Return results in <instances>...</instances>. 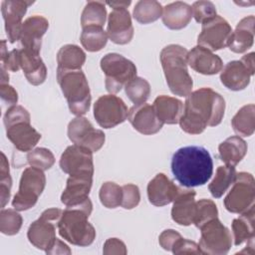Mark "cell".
<instances>
[{
	"mask_svg": "<svg viewBox=\"0 0 255 255\" xmlns=\"http://www.w3.org/2000/svg\"><path fill=\"white\" fill-rule=\"evenodd\" d=\"M225 112V100L210 88L191 92L185 100L179 119L181 129L189 134H199L207 127L218 126Z\"/></svg>",
	"mask_w": 255,
	"mask_h": 255,
	"instance_id": "1",
	"label": "cell"
},
{
	"mask_svg": "<svg viewBox=\"0 0 255 255\" xmlns=\"http://www.w3.org/2000/svg\"><path fill=\"white\" fill-rule=\"evenodd\" d=\"M172 174L184 187L204 185L212 176L213 160L209 151L199 145L178 148L171 157Z\"/></svg>",
	"mask_w": 255,
	"mask_h": 255,
	"instance_id": "2",
	"label": "cell"
},
{
	"mask_svg": "<svg viewBox=\"0 0 255 255\" xmlns=\"http://www.w3.org/2000/svg\"><path fill=\"white\" fill-rule=\"evenodd\" d=\"M93 210V203L87 198L80 204L67 206L58 222V231L62 238L73 245L86 247L96 238V230L88 221Z\"/></svg>",
	"mask_w": 255,
	"mask_h": 255,
	"instance_id": "3",
	"label": "cell"
},
{
	"mask_svg": "<svg viewBox=\"0 0 255 255\" xmlns=\"http://www.w3.org/2000/svg\"><path fill=\"white\" fill-rule=\"evenodd\" d=\"M187 53L184 47L170 44L165 46L159 55L167 86L173 95L179 97H187L193 87L187 70Z\"/></svg>",
	"mask_w": 255,
	"mask_h": 255,
	"instance_id": "4",
	"label": "cell"
},
{
	"mask_svg": "<svg viewBox=\"0 0 255 255\" xmlns=\"http://www.w3.org/2000/svg\"><path fill=\"white\" fill-rule=\"evenodd\" d=\"M57 81L68 102L70 112L76 117L88 113L92 96L86 75L80 70L57 68Z\"/></svg>",
	"mask_w": 255,
	"mask_h": 255,
	"instance_id": "5",
	"label": "cell"
},
{
	"mask_svg": "<svg viewBox=\"0 0 255 255\" xmlns=\"http://www.w3.org/2000/svg\"><path fill=\"white\" fill-rule=\"evenodd\" d=\"M101 69L105 74V86L110 94L119 93L134 77L135 65L123 55L109 53L101 59Z\"/></svg>",
	"mask_w": 255,
	"mask_h": 255,
	"instance_id": "6",
	"label": "cell"
},
{
	"mask_svg": "<svg viewBox=\"0 0 255 255\" xmlns=\"http://www.w3.org/2000/svg\"><path fill=\"white\" fill-rule=\"evenodd\" d=\"M46 185L44 171L36 167H27L21 174L19 189L13 197L12 206L17 211L32 208L38 201Z\"/></svg>",
	"mask_w": 255,
	"mask_h": 255,
	"instance_id": "7",
	"label": "cell"
},
{
	"mask_svg": "<svg viewBox=\"0 0 255 255\" xmlns=\"http://www.w3.org/2000/svg\"><path fill=\"white\" fill-rule=\"evenodd\" d=\"M226 210L242 214L255 207V181L249 172L237 173L230 190L223 200Z\"/></svg>",
	"mask_w": 255,
	"mask_h": 255,
	"instance_id": "8",
	"label": "cell"
},
{
	"mask_svg": "<svg viewBox=\"0 0 255 255\" xmlns=\"http://www.w3.org/2000/svg\"><path fill=\"white\" fill-rule=\"evenodd\" d=\"M60 208H49L42 212L40 217L31 223L27 231L29 242L36 248L47 251L56 240V227L62 216Z\"/></svg>",
	"mask_w": 255,
	"mask_h": 255,
	"instance_id": "9",
	"label": "cell"
},
{
	"mask_svg": "<svg viewBox=\"0 0 255 255\" xmlns=\"http://www.w3.org/2000/svg\"><path fill=\"white\" fill-rule=\"evenodd\" d=\"M199 229L201 235L198 245L202 254L225 255L228 253L232 246V236L218 217L208 221Z\"/></svg>",
	"mask_w": 255,
	"mask_h": 255,
	"instance_id": "10",
	"label": "cell"
},
{
	"mask_svg": "<svg viewBox=\"0 0 255 255\" xmlns=\"http://www.w3.org/2000/svg\"><path fill=\"white\" fill-rule=\"evenodd\" d=\"M128 115L125 102L113 94L101 96L94 104L95 120L104 128H112L124 123Z\"/></svg>",
	"mask_w": 255,
	"mask_h": 255,
	"instance_id": "11",
	"label": "cell"
},
{
	"mask_svg": "<svg viewBox=\"0 0 255 255\" xmlns=\"http://www.w3.org/2000/svg\"><path fill=\"white\" fill-rule=\"evenodd\" d=\"M68 137L77 145L97 152L105 143L106 135L103 130L93 127L85 117H76L68 125Z\"/></svg>",
	"mask_w": 255,
	"mask_h": 255,
	"instance_id": "12",
	"label": "cell"
},
{
	"mask_svg": "<svg viewBox=\"0 0 255 255\" xmlns=\"http://www.w3.org/2000/svg\"><path fill=\"white\" fill-rule=\"evenodd\" d=\"M231 33L230 24L223 17L216 15L202 24L201 32L197 37V45L211 52L223 49L227 46Z\"/></svg>",
	"mask_w": 255,
	"mask_h": 255,
	"instance_id": "13",
	"label": "cell"
},
{
	"mask_svg": "<svg viewBox=\"0 0 255 255\" xmlns=\"http://www.w3.org/2000/svg\"><path fill=\"white\" fill-rule=\"evenodd\" d=\"M60 167L69 175L93 176V152L77 144L70 145L64 150L60 157Z\"/></svg>",
	"mask_w": 255,
	"mask_h": 255,
	"instance_id": "14",
	"label": "cell"
},
{
	"mask_svg": "<svg viewBox=\"0 0 255 255\" xmlns=\"http://www.w3.org/2000/svg\"><path fill=\"white\" fill-rule=\"evenodd\" d=\"M34 2L25 0H4L1 3V12L5 23V32L10 43L20 39L23 17L27 8Z\"/></svg>",
	"mask_w": 255,
	"mask_h": 255,
	"instance_id": "15",
	"label": "cell"
},
{
	"mask_svg": "<svg viewBox=\"0 0 255 255\" xmlns=\"http://www.w3.org/2000/svg\"><path fill=\"white\" fill-rule=\"evenodd\" d=\"M108 37L118 45H126L129 43L133 37V26L131 17L127 8H116L109 14Z\"/></svg>",
	"mask_w": 255,
	"mask_h": 255,
	"instance_id": "16",
	"label": "cell"
},
{
	"mask_svg": "<svg viewBox=\"0 0 255 255\" xmlns=\"http://www.w3.org/2000/svg\"><path fill=\"white\" fill-rule=\"evenodd\" d=\"M128 119L135 130L145 135L154 134L163 127V123L157 118L153 107L146 103L131 107Z\"/></svg>",
	"mask_w": 255,
	"mask_h": 255,
	"instance_id": "17",
	"label": "cell"
},
{
	"mask_svg": "<svg viewBox=\"0 0 255 255\" xmlns=\"http://www.w3.org/2000/svg\"><path fill=\"white\" fill-rule=\"evenodd\" d=\"M48 28L49 22L43 16L34 15L24 20L19 39L22 48L40 54L42 37L47 32Z\"/></svg>",
	"mask_w": 255,
	"mask_h": 255,
	"instance_id": "18",
	"label": "cell"
},
{
	"mask_svg": "<svg viewBox=\"0 0 255 255\" xmlns=\"http://www.w3.org/2000/svg\"><path fill=\"white\" fill-rule=\"evenodd\" d=\"M5 128L7 138L20 151L29 152L41 139V133L31 126L29 120L15 122Z\"/></svg>",
	"mask_w": 255,
	"mask_h": 255,
	"instance_id": "19",
	"label": "cell"
},
{
	"mask_svg": "<svg viewBox=\"0 0 255 255\" xmlns=\"http://www.w3.org/2000/svg\"><path fill=\"white\" fill-rule=\"evenodd\" d=\"M180 187L164 173H157L147 184L148 201L154 206H164L173 201Z\"/></svg>",
	"mask_w": 255,
	"mask_h": 255,
	"instance_id": "20",
	"label": "cell"
},
{
	"mask_svg": "<svg viewBox=\"0 0 255 255\" xmlns=\"http://www.w3.org/2000/svg\"><path fill=\"white\" fill-rule=\"evenodd\" d=\"M187 65L195 72L207 76L216 75L223 68V62L219 56L198 45L187 53Z\"/></svg>",
	"mask_w": 255,
	"mask_h": 255,
	"instance_id": "21",
	"label": "cell"
},
{
	"mask_svg": "<svg viewBox=\"0 0 255 255\" xmlns=\"http://www.w3.org/2000/svg\"><path fill=\"white\" fill-rule=\"evenodd\" d=\"M195 195L193 189L179 188L171 208V218L175 223L183 226L193 224L196 209Z\"/></svg>",
	"mask_w": 255,
	"mask_h": 255,
	"instance_id": "22",
	"label": "cell"
},
{
	"mask_svg": "<svg viewBox=\"0 0 255 255\" xmlns=\"http://www.w3.org/2000/svg\"><path fill=\"white\" fill-rule=\"evenodd\" d=\"M93 176L70 175L67 179L66 187L61 195V202L66 206H73L82 203L91 191Z\"/></svg>",
	"mask_w": 255,
	"mask_h": 255,
	"instance_id": "23",
	"label": "cell"
},
{
	"mask_svg": "<svg viewBox=\"0 0 255 255\" xmlns=\"http://www.w3.org/2000/svg\"><path fill=\"white\" fill-rule=\"evenodd\" d=\"M251 76H253L246 66L240 61L228 62L220 72V81L228 90L241 91L250 84Z\"/></svg>",
	"mask_w": 255,
	"mask_h": 255,
	"instance_id": "24",
	"label": "cell"
},
{
	"mask_svg": "<svg viewBox=\"0 0 255 255\" xmlns=\"http://www.w3.org/2000/svg\"><path fill=\"white\" fill-rule=\"evenodd\" d=\"M254 24L253 15L241 19L234 31H232L227 46L234 53H244L249 50L254 42Z\"/></svg>",
	"mask_w": 255,
	"mask_h": 255,
	"instance_id": "25",
	"label": "cell"
},
{
	"mask_svg": "<svg viewBox=\"0 0 255 255\" xmlns=\"http://www.w3.org/2000/svg\"><path fill=\"white\" fill-rule=\"evenodd\" d=\"M20 66L27 81L33 86L43 84L47 78V68L40 54L20 49Z\"/></svg>",
	"mask_w": 255,
	"mask_h": 255,
	"instance_id": "26",
	"label": "cell"
},
{
	"mask_svg": "<svg viewBox=\"0 0 255 255\" xmlns=\"http://www.w3.org/2000/svg\"><path fill=\"white\" fill-rule=\"evenodd\" d=\"M191 18V6L185 2H172L162 8V23L170 30L183 29L189 24Z\"/></svg>",
	"mask_w": 255,
	"mask_h": 255,
	"instance_id": "27",
	"label": "cell"
},
{
	"mask_svg": "<svg viewBox=\"0 0 255 255\" xmlns=\"http://www.w3.org/2000/svg\"><path fill=\"white\" fill-rule=\"evenodd\" d=\"M157 118L164 124L175 125L178 124L179 119L183 113V104L180 100L161 95L155 98L152 105Z\"/></svg>",
	"mask_w": 255,
	"mask_h": 255,
	"instance_id": "28",
	"label": "cell"
},
{
	"mask_svg": "<svg viewBox=\"0 0 255 255\" xmlns=\"http://www.w3.org/2000/svg\"><path fill=\"white\" fill-rule=\"evenodd\" d=\"M246 141L237 135H232L222 141L218 146V152L221 160L226 165L235 166L247 153Z\"/></svg>",
	"mask_w": 255,
	"mask_h": 255,
	"instance_id": "29",
	"label": "cell"
},
{
	"mask_svg": "<svg viewBox=\"0 0 255 255\" xmlns=\"http://www.w3.org/2000/svg\"><path fill=\"white\" fill-rule=\"evenodd\" d=\"M255 207L249 211L240 214L239 217L232 221V233L233 240L236 246L241 245L244 242L254 241L255 238Z\"/></svg>",
	"mask_w": 255,
	"mask_h": 255,
	"instance_id": "30",
	"label": "cell"
},
{
	"mask_svg": "<svg viewBox=\"0 0 255 255\" xmlns=\"http://www.w3.org/2000/svg\"><path fill=\"white\" fill-rule=\"evenodd\" d=\"M86 62V54L77 45L67 44L57 53L58 68L68 70H80Z\"/></svg>",
	"mask_w": 255,
	"mask_h": 255,
	"instance_id": "31",
	"label": "cell"
},
{
	"mask_svg": "<svg viewBox=\"0 0 255 255\" xmlns=\"http://www.w3.org/2000/svg\"><path fill=\"white\" fill-rule=\"evenodd\" d=\"M236 175L237 171L234 166L226 164L218 166L213 179L208 184L211 195L215 198H220L232 185Z\"/></svg>",
	"mask_w": 255,
	"mask_h": 255,
	"instance_id": "32",
	"label": "cell"
},
{
	"mask_svg": "<svg viewBox=\"0 0 255 255\" xmlns=\"http://www.w3.org/2000/svg\"><path fill=\"white\" fill-rule=\"evenodd\" d=\"M233 130L241 136H250L255 130V106L253 104L243 106L232 118Z\"/></svg>",
	"mask_w": 255,
	"mask_h": 255,
	"instance_id": "33",
	"label": "cell"
},
{
	"mask_svg": "<svg viewBox=\"0 0 255 255\" xmlns=\"http://www.w3.org/2000/svg\"><path fill=\"white\" fill-rule=\"evenodd\" d=\"M106 3L102 1H90L86 4L81 15L82 28L96 26L103 28L107 19Z\"/></svg>",
	"mask_w": 255,
	"mask_h": 255,
	"instance_id": "34",
	"label": "cell"
},
{
	"mask_svg": "<svg viewBox=\"0 0 255 255\" xmlns=\"http://www.w3.org/2000/svg\"><path fill=\"white\" fill-rule=\"evenodd\" d=\"M162 6L155 0H140L136 2L132 16L140 24H149L161 17Z\"/></svg>",
	"mask_w": 255,
	"mask_h": 255,
	"instance_id": "35",
	"label": "cell"
},
{
	"mask_svg": "<svg viewBox=\"0 0 255 255\" xmlns=\"http://www.w3.org/2000/svg\"><path fill=\"white\" fill-rule=\"evenodd\" d=\"M108 38V34L103 28L90 26L83 28L80 40L87 51L99 52L107 45Z\"/></svg>",
	"mask_w": 255,
	"mask_h": 255,
	"instance_id": "36",
	"label": "cell"
},
{
	"mask_svg": "<svg viewBox=\"0 0 255 255\" xmlns=\"http://www.w3.org/2000/svg\"><path fill=\"white\" fill-rule=\"evenodd\" d=\"M125 92L134 105L142 104L150 95V85L145 79L136 76L125 86Z\"/></svg>",
	"mask_w": 255,
	"mask_h": 255,
	"instance_id": "37",
	"label": "cell"
},
{
	"mask_svg": "<svg viewBox=\"0 0 255 255\" xmlns=\"http://www.w3.org/2000/svg\"><path fill=\"white\" fill-rule=\"evenodd\" d=\"M101 203L107 208H117L122 203V186L113 181H106L102 184L99 192Z\"/></svg>",
	"mask_w": 255,
	"mask_h": 255,
	"instance_id": "38",
	"label": "cell"
},
{
	"mask_svg": "<svg viewBox=\"0 0 255 255\" xmlns=\"http://www.w3.org/2000/svg\"><path fill=\"white\" fill-rule=\"evenodd\" d=\"M23 223L22 216L18 213L16 209H4L0 211V231L5 235H15L17 234Z\"/></svg>",
	"mask_w": 255,
	"mask_h": 255,
	"instance_id": "39",
	"label": "cell"
},
{
	"mask_svg": "<svg viewBox=\"0 0 255 255\" xmlns=\"http://www.w3.org/2000/svg\"><path fill=\"white\" fill-rule=\"evenodd\" d=\"M217 216H218L217 206L211 199L202 198L196 201V209H195L193 224L197 228H200L205 223L216 218Z\"/></svg>",
	"mask_w": 255,
	"mask_h": 255,
	"instance_id": "40",
	"label": "cell"
},
{
	"mask_svg": "<svg viewBox=\"0 0 255 255\" xmlns=\"http://www.w3.org/2000/svg\"><path fill=\"white\" fill-rule=\"evenodd\" d=\"M27 162L30 166L47 170L55 163V156L53 152L46 147H36L30 150L27 154Z\"/></svg>",
	"mask_w": 255,
	"mask_h": 255,
	"instance_id": "41",
	"label": "cell"
},
{
	"mask_svg": "<svg viewBox=\"0 0 255 255\" xmlns=\"http://www.w3.org/2000/svg\"><path fill=\"white\" fill-rule=\"evenodd\" d=\"M12 187V178L10 175L9 162L4 152H1L0 160V200L1 207L4 208L10 199Z\"/></svg>",
	"mask_w": 255,
	"mask_h": 255,
	"instance_id": "42",
	"label": "cell"
},
{
	"mask_svg": "<svg viewBox=\"0 0 255 255\" xmlns=\"http://www.w3.org/2000/svg\"><path fill=\"white\" fill-rule=\"evenodd\" d=\"M192 17H194L197 23L203 24L204 22L214 18L216 14V7L210 1H196L191 6Z\"/></svg>",
	"mask_w": 255,
	"mask_h": 255,
	"instance_id": "43",
	"label": "cell"
},
{
	"mask_svg": "<svg viewBox=\"0 0 255 255\" xmlns=\"http://www.w3.org/2000/svg\"><path fill=\"white\" fill-rule=\"evenodd\" d=\"M123 198L121 206L125 209H132L136 207L140 201L139 189L135 184L128 183L122 186Z\"/></svg>",
	"mask_w": 255,
	"mask_h": 255,
	"instance_id": "44",
	"label": "cell"
},
{
	"mask_svg": "<svg viewBox=\"0 0 255 255\" xmlns=\"http://www.w3.org/2000/svg\"><path fill=\"white\" fill-rule=\"evenodd\" d=\"M171 252L173 254H202L197 243L182 237L176 241Z\"/></svg>",
	"mask_w": 255,
	"mask_h": 255,
	"instance_id": "45",
	"label": "cell"
},
{
	"mask_svg": "<svg viewBox=\"0 0 255 255\" xmlns=\"http://www.w3.org/2000/svg\"><path fill=\"white\" fill-rule=\"evenodd\" d=\"M181 237L182 236L177 231L173 229H166L160 233L158 237V243L164 250L171 251L176 241Z\"/></svg>",
	"mask_w": 255,
	"mask_h": 255,
	"instance_id": "46",
	"label": "cell"
},
{
	"mask_svg": "<svg viewBox=\"0 0 255 255\" xmlns=\"http://www.w3.org/2000/svg\"><path fill=\"white\" fill-rule=\"evenodd\" d=\"M103 253L107 255L111 254H120V255H126L128 253L126 244L118 239V238H109L103 248Z\"/></svg>",
	"mask_w": 255,
	"mask_h": 255,
	"instance_id": "47",
	"label": "cell"
},
{
	"mask_svg": "<svg viewBox=\"0 0 255 255\" xmlns=\"http://www.w3.org/2000/svg\"><path fill=\"white\" fill-rule=\"evenodd\" d=\"M0 97L3 105H7L8 108L15 106L18 102V93L9 84H0Z\"/></svg>",
	"mask_w": 255,
	"mask_h": 255,
	"instance_id": "48",
	"label": "cell"
},
{
	"mask_svg": "<svg viewBox=\"0 0 255 255\" xmlns=\"http://www.w3.org/2000/svg\"><path fill=\"white\" fill-rule=\"evenodd\" d=\"M47 254H71L72 251L69 246L61 241L60 239L56 238L53 245L46 251Z\"/></svg>",
	"mask_w": 255,
	"mask_h": 255,
	"instance_id": "49",
	"label": "cell"
},
{
	"mask_svg": "<svg viewBox=\"0 0 255 255\" xmlns=\"http://www.w3.org/2000/svg\"><path fill=\"white\" fill-rule=\"evenodd\" d=\"M254 52H251L249 54H246L244 55L242 58H241V62L246 66V68L249 70V72L254 75V72H255V68H254Z\"/></svg>",
	"mask_w": 255,
	"mask_h": 255,
	"instance_id": "50",
	"label": "cell"
},
{
	"mask_svg": "<svg viewBox=\"0 0 255 255\" xmlns=\"http://www.w3.org/2000/svg\"><path fill=\"white\" fill-rule=\"evenodd\" d=\"M130 1L128 0V1H108L106 2L107 5H109L110 7H112L113 9H116V8H128L129 5H130Z\"/></svg>",
	"mask_w": 255,
	"mask_h": 255,
	"instance_id": "51",
	"label": "cell"
}]
</instances>
